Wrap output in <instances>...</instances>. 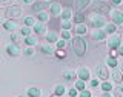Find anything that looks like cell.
<instances>
[{
    "instance_id": "obj_11",
    "label": "cell",
    "mask_w": 123,
    "mask_h": 97,
    "mask_svg": "<svg viewBox=\"0 0 123 97\" xmlns=\"http://www.w3.org/2000/svg\"><path fill=\"white\" fill-rule=\"evenodd\" d=\"M3 28H5L6 31H14L15 28H17V22H14V20H6L5 23H3Z\"/></svg>"
},
{
    "instance_id": "obj_33",
    "label": "cell",
    "mask_w": 123,
    "mask_h": 97,
    "mask_svg": "<svg viewBox=\"0 0 123 97\" xmlns=\"http://www.w3.org/2000/svg\"><path fill=\"white\" fill-rule=\"evenodd\" d=\"M25 25H26V26L34 25V19H32V17H26V19H25Z\"/></svg>"
},
{
    "instance_id": "obj_24",
    "label": "cell",
    "mask_w": 123,
    "mask_h": 97,
    "mask_svg": "<svg viewBox=\"0 0 123 97\" xmlns=\"http://www.w3.org/2000/svg\"><path fill=\"white\" fill-rule=\"evenodd\" d=\"M62 17H63L65 20H68V19L71 17V9H69V8H66V9H65L63 13H62Z\"/></svg>"
},
{
    "instance_id": "obj_22",
    "label": "cell",
    "mask_w": 123,
    "mask_h": 97,
    "mask_svg": "<svg viewBox=\"0 0 123 97\" xmlns=\"http://www.w3.org/2000/svg\"><path fill=\"white\" fill-rule=\"evenodd\" d=\"M37 17H38V20H40V22H46L49 19V15H48V13H38Z\"/></svg>"
},
{
    "instance_id": "obj_50",
    "label": "cell",
    "mask_w": 123,
    "mask_h": 97,
    "mask_svg": "<svg viewBox=\"0 0 123 97\" xmlns=\"http://www.w3.org/2000/svg\"><path fill=\"white\" fill-rule=\"evenodd\" d=\"M122 72H123V66H122Z\"/></svg>"
},
{
    "instance_id": "obj_7",
    "label": "cell",
    "mask_w": 123,
    "mask_h": 97,
    "mask_svg": "<svg viewBox=\"0 0 123 97\" xmlns=\"http://www.w3.org/2000/svg\"><path fill=\"white\" fill-rule=\"evenodd\" d=\"M97 76L100 77L102 80H108V77H109V72H108V69H106V66H103V65H98L97 66Z\"/></svg>"
},
{
    "instance_id": "obj_45",
    "label": "cell",
    "mask_w": 123,
    "mask_h": 97,
    "mask_svg": "<svg viewBox=\"0 0 123 97\" xmlns=\"http://www.w3.org/2000/svg\"><path fill=\"white\" fill-rule=\"evenodd\" d=\"M34 51H32V49H26V54H28V56H31V54H32Z\"/></svg>"
},
{
    "instance_id": "obj_16",
    "label": "cell",
    "mask_w": 123,
    "mask_h": 97,
    "mask_svg": "<svg viewBox=\"0 0 123 97\" xmlns=\"http://www.w3.org/2000/svg\"><path fill=\"white\" fill-rule=\"evenodd\" d=\"M48 5H49V3H45V2H37V3H34V5H32V9H34V11H42L43 8H46Z\"/></svg>"
},
{
    "instance_id": "obj_21",
    "label": "cell",
    "mask_w": 123,
    "mask_h": 97,
    "mask_svg": "<svg viewBox=\"0 0 123 97\" xmlns=\"http://www.w3.org/2000/svg\"><path fill=\"white\" fill-rule=\"evenodd\" d=\"M108 65H109L111 68H115L117 66V60H115V57H108Z\"/></svg>"
},
{
    "instance_id": "obj_12",
    "label": "cell",
    "mask_w": 123,
    "mask_h": 97,
    "mask_svg": "<svg viewBox=\"0 0 123 97\" xmlns=\"http://www.w3.org/2000/svg\"><path fill=\"white\" fill-rule=\"evenodd\" d=\"M85 19H86L85 13L79 11V13H75V15H74V23H75V25H80V23H83V22H85Z\"/></svg>"
},
{
    "instance_id": "obj_42",
    "label": "cell",
    "mask_w": 123,
    "mask_h": 97,
    "mask_svg": "<svg viewBox=\"0 0 123 97\" xmlns=\"http://www.w3.org/2000/svg\"><path fill=\"white\" fill-rule=\"evenodd\" d=\"M111 2H112L114 5H120V3H122V0H111Z\"/></svg>"
},
{
    "instance_id": "obj_40",
    "label": "cell",
    "mask_w": 123,
    "mask_h": 97,
    "mask_svg": "<svg viewBox=\"0 0 123 97\" xmlns=\"http://www.w3.org/2000/svg\"><path fill=\"white\" fill-rule=\"evenodd\" d=\"M91 86L97 88V86H98V80H91Z\"/></svg>"
},
{
    "instance_id": "obj_6",
    "label": "cell",
    "mask_w": 123,
    "mask_h": 97,
    "mask_svg": "<svg viewBox=\"0 0 123 97\" xmlns=\"http://www.w3.org/2000/svg\"><path fill=\"white\" fill-rule=\"evenodd\" d=\"M111 19H112L114 23H117V25H122V23H123V13H122V11H118V9L111 11Z\"/></svg>"
},
{
    "instance_id": "obj_28",
    "label": "cell",
    "mask_w": 123,
    "mask_h": 97,
    "mask_svg": "<svg viewBox=\"0 0 123 97\" xmlns=\"http://www.w3.org/2000/svg\"><path fill=\"white\" fill-rule=\"evenodd\" d=\"M63 92H65V86L59 85V86L55 88V94H57V96H63Z\"/></svg>"
},
{
    "instance_id": "obj_36",
    "label": "cell",
    "mask_w": 123,
    "mask_h": 97,
    "mask_svg": "<svg viewBox=\"0 0 123 97\" xmlns=\"http://www.w3.org/2000/svg\"><path fill=\"white\" fill-rule=\"evenodd\" d=\"M62 26H63L65 29H69V28H71L72 25H71V22H69V20H65V22H63V25H62Z\"/></svg>"
},
{
    "instance_id": "obj_26",
    "label": "cell",
    "mask_w": 123,
    "mask_h": 97,
    "mask_svg": "<svg viewBox=\"0 0 123 97\" xmlns=\"http://www.w3.org/2000/svg\"><path fill=\"white\" fill-rule=\"evenodd\" d=\"M114 96H115V97H123V90H122L120 86H117V88L114 90Z\"/></svg>"
},
{
    "instance_id": "obj_2",
    "label": "cell",
    "mask_w": 123,
    "mask_h": 97,
    "mask_svg": "<svg viewBox=\"0 0 123 97\" xmlns=\"http://www.w3.org/2000/svg\"><path fill=\"white\" fill-rule=\"evenodd\" d=\"M105 17L103 15H98V14H92L91 15V25L94 26L95 29H100L102 26H105Z\"/></svg>"
},
{
    "instance_id": "obj_48",
    "label": "cell",
    "mask_w": 123,
    "mask_h": 97,
    "mask_svg": "<svg viewBox=\"0 0 123 97\" xmlns=\"http://www.w3.org/2000/svg\"><path fill=\"white\" fill-rule=\"evenodd\" d=\"M40 2H45V3H49V0H40Z\"/></svg>"
},
{
    "instance_id": "obj_27",
    "label": "cell",
    "mask_w": 123,
    "mask_h": 97,
    "mask_svg": "<svg viewBox=\"0 0 123 97\" xmlns=\"http://www.w3.org/2000/svg\"><path fill=\"white\" fill-rule=\"evenodd\" d=\"M75 77V72H72V71H66L65 72V79L66 80H71V79H74Z\"/></svg>"
},
{
    "instance_id": "obj_34",
    "label": "cell",
    "mask_w": 123,
    "mask_h": 97,
    "mask_svg": "<svg viewBox=\"0 0 123 97\" xmlns=\"http://www.w3.org/2000/svg\"><path fill=\"white\" fill-rule=\"evenodd\" d=\"M22 34H23V36H26V37H28L29 34H31V29H29V26H25V28L22 29Z\"/></svg>"
},
{
    "instance_id": "obj_43",
    "label": "cell",
    "mask_w": 123,
    "mask_h": 97,
    "mask_svg": "<svg viewBox=\"0 0 123 97\" xmlns=\"http://www.w3.org/2000/svg\"><path fill=\"white\" fill-rule=\"evenodd\" d=\"M11 40H12V42H17V36H15V34H12V36H11Z\"/></svg>"
},
{
    "instance_id": "obj_29",
    "label": "cell",
    "mask_w": 123,
    "mask_h": 97,
    "mask_svg": "<svg viewBox=\"0 0 123 97\" xmlns=\"http://www.w3.org/2000/svg\"><path fill=\"white\" fill-rule=\"evenodd\" d=\"M106 32H109V34H114L115 32V25H106Z\"/></svg>"
},
{
    "instance_id": "obj_30",
    "label": "cell",
    "mask_w": 123,
    "mask_h": 97,
    "mask_svg": "<svg viewBox=\"0 0 123 97\" xmlns=\"http://www.w3.org/2000/svg\"><path fill=\"white\" fill-rule=\"evenodd\" d=\"M55 56L59 57V59H65L66 57V52L63 51V49H57V52H55Z\"/></svg>"
},
{
    "instance_id": "obj_35",
    "label": "cell",
    "mask_w": 123,
    "mask_h": 97,
    "mask_svg": "<svg viewBox=\"0 0 123 97\" xmlns=\"http://www.w3.org/2000/svg\"><path fill=\"white\" fill-rule=\"evenodd\" d=\"M65 42H66L65 39H62V40H59V42H57V48H59V49H63V48H65Z\"/></svg>"
},
{
    "instance_id": "obj_8",
    "label": "cell",
    "mask_w": 123,
    "mask_h": 97,
    "mask_svg": "<svg viewBox=\"0 0 123 97\" xmlns=\"http://www.w3.org/2000/svg\"><path fill=\"white\" fill-rule=\"evenodd\" d=\"M49 13H51L52 15H59L62 13V8H60V3H57V2H54L49 5Z\"/></svg>"
},
{
    "instance_id": "obj_23",
    "label": "cell",
    "mask_w": 123,
    "mask_h": 97,
    "mask_svg": "<svg viewBox=\"0 0 123 97\" xmlns=\"http://www.w3.org/2000/svg\"><path fill=\"white\" fill-rule=\"evenodd\" d=\"M75 32L77 34H86V26H85V25H79L75 28Z\"/></svg>"
},
{
    "instance_id": "obj_49",
    "label": "cell",
    "mask_w": 123,
    "mask_h": 97,
    "mask_svg": "<svg viewBox=\"0 0 123 97\" xmlns=\"http://www.w3.org/2000/svg\"><path fill=\"white\" fill-rule=\"evenodd\" d=\"M52 97H60V96H57V94H54V96H52Z\"/></svg>"
},
{
    "instance_id": "obj_41",
    "label": "cell",
    "mask_w": 123,
    "mask_h": 97,
    "mask_svg": "<svg viewBox=\"0 0 123 97\" xmlns=\"http://www.w3.org/2000/svg\"><path fill=\"white\" fill-rule=\"evenodd\" d=\"M117 52L120 54V56H123V46H118V48H117Z\"/></svg>"
},
{
    "instance_id": "obj_32",
    "label": "cell",
    "mask_w": 123,
    "mask_h": 97,
    "mask_svg": "<svg viewBox=\"0 0 123 97\" xmlns=\"http://www.w3.org/2000/svg\"><path fill=\"white\" fill-rule=\"evenodd\" d=\"M102 90H103V91H108V92H109V91H111V85L108 83V82H103V83H102Z\"/></svg>"
},
{
    "instance_id": "obj_44",
    "label": "cell",
    "mask_w": 123,
    "mask_h": 97,
    "mask_svg": "<svg viewBox=\"0 0 123 97\" xmlns=\"http://www.w3.org/2000/svg\"><path fill=\"white\" fill-rule=\"evenodd\" d=\"M102 97H111V94H109L108 91H105V92H103V96H102Z\"/></svg>"
},
{
    "instance_id": "obj_1",
    "label": "cell",
    "mask_w": 123,
    "mask_h": 97,
    "mask_svg": "<svg viewBox=\"0 0 123 97\" xmlns=\"http://www.w3.org/2000/svg\"><path fill=\"white\" fill-rule=\"evenodd\" d=\"M72 49L79 57H82L86 54V42H85L83 37H74L72 40Z\"/></svg>"
},
{
    "instance_id": "obj_37",
    "label": "cell",
    "mask_w": 123,
    "mask_h": 97,
    "mask_svg": "<svg viewBox=\"0 0 123 97\" xmlns=\"http://www.w3.org/2000/svg\"><path fill=\"white\" fill-rule=\"evenodd\" d=\"M77 91H79L77 88H72V90L69 91V97H77Z\"/></svg>"
},
{
    "instance_id": "obj_47",
    "label": "cell",
    "mask_w": 123,
    "mask_h": 97,
    "mask_svg": "<svg viewBox=\"0 0 123 97\" xmlns=\"http://www.w3.org/2000/svg\"><path fill=\"white\" fill-rule=\"evenodd\" d=\"M0 2H2V3H6V2H9V0H0Z\"/></svg>"
},
{
    "instance_id": "obj_38",
    "label": "cell",
    "mask_w": 123,
    "mask_h": 97,
    "mask_svg": "<svg viewBox=\"0 0 123 97\" xmlns=\"http://www.w3.org/2000/svg\"><path fill=\"white\" fill-rule=\"evenodd\" d=\"M69 37H71V36H69V32H68V31L66 29H65L63 31V32H62V39H65V40H68V39Z\"/></svg>"
},
{
    "instance_id": "obj_9",
    "label": "cell",
    "mask_w": 123,
    "mask_h": 97,
    "mask_svg": "<svg viewBox=\"0 0 123 97\" xmlns=\"http://www.w3.org/2000/svg\"><path fill=\"white\" fill-rule=\"evenodd\" d=\"M6 52L9 54V56H18L20 54V49H18V46L17 45H8L6 46Z\"/></svg>"
},
{
    "instance_id": "obj_14",
    "label": "cell",
    "mask_w": 123,
    "mask_h": 97,
    "mask_svg": "<svg viewBox=\"0 0 123 97\" xmlns=\"http://www.w3.org/2000/svg\"><path fill=\"white\" fill-rule=\"evenodd\" d=\"M89 2L91 0H75V8L79 11H82L83 8H86L88 5H89Z\"/></svg>"
},
{
    "instance_id": "obj_25",
    "label": "cell",
    "mask_w": 123,
    "mask_h": 97,
    "mask_svg": "<svg viewBox=\"0 0 123 97\" xmlns=\"http://www.w3.org/2000/svg\"><path fill=\"white\" fill-rule=\"evenodd\" d=\"M75 88H77L79 91H83V90H85V80H79V82L75 83Z\"/></svg>"
},
{
    "instance_id": "obj_20",
    "label": "cell",
    "mask_w": 123,
    "mask_h": 97,
    "mask_svg": "<svg viewBox=\"0 0 123 97\" xmlns=\"http://www.w3.org/2000/svg\"><path fill=\"white\" fill-rule=\"evenodd\" d=\"M36 42H37V40H36V37H29V36H28V37H25V43H26V45H29V46L36 45Z\"/></svg>"
},
{
    "instance_id": "obj_19",
    "label": "cell",
    "mask_w": 123,
    "mask_h": 97,
    "mask_svg": "<svg viewBox=\"0 0 123 97\" xmlns=\"http://www.w3.org/2000/svg\"><path fill=\"white\" fill-rule=\"evenodd\" d=\"M34 32L38 34V36H40V34H45V26L43 25H36L34 26Z\"/></svg>"
},
{
    "instance_id": "obj_13",
    "label": "cell",
    "mask_w": 123,
    "mask_h": 97,
    "mask_svg": "<svg viewBox=\"0 0 123 97\" xmlns=\"http://www.w3.org/2000/svg\"><path fill=\"white\" fill-rule=\"evenodd\" d=\"M105 37H106V32H103L102 29H94V32H92V39L94 40H103Z\"/></svg>"
},
{
    "instance_id": "obj_15",
    "label": "cell",
    "mask_w": 123,
    "mask_h": 97,
    "mask_svg": "<svg viewBox=\"0 0 123 97\" xmlns=\"http://www.w3.org/2000/svg\"><path fill=\"white\" fill-rule=\"evenodd\" d=\"M46 42H48V43H54V42H57V32H55V31H49V32L46 34Z\"/></svg>"
},
{
    "instance_id": "obj_4",
    "label": "cell",
    "mask_w": 123,
    "mask_h": 97,
    "mask_svg": "<svg viewBox=\"0 0 123 97\" xmlns=\"http://www.w3.org/2000/svg\"><path fill=\"white\" fill-rule=\"evenodd\" d=\"M92 9H94V11H98V13H102V14H108V13L111 14V8L108 6L106 3H103V2L94 3V5H92Z\"/></svg>"
},
{
    "instance_id": "obj_39",
    "label": "cell",
    "mask_w": 123,
    "mask_h": 97,
    "mask_svg": "<svg viewBox=\"0 0 123 97\" xmlns=\"http://www.w3.org/2000/svg\"><path fill=\"white\" fill-rule=\"evenodd\" d=\"M80 97H91V92L89 91H82V92H80Z\"/></svg>"
},
{
    "instance_id": "obj_5",
    "label": "cell",
    "mask_w": 123,
    "mask_h": 97,
    "mask_svg": "<svg viewBox=\"0 0 123 97\" xmlns=\"http://www.w3.org/2000/svg\"><path fill=\"white\" fill-rule=\"evenodd\" d=\"M108 46H109V49H117L118 46H120V34L111 36L109 42H108Z\"/></svg>"
},
{
    "instance_id": "obj_10",
    "label": "cell",
    "mask_w": 123,
    "mask_h": 97,
    "mask_svg": "<svg viewBox=\"0 0 123 97\" xmlns=\"http://www.w3.org/2000/svg\"><path fill=\"white\" fill-rule=\"evenodd\" d=\"M77 76L80 77V80H88L89 79V71L82 66V68H79V71H77Z\"/></svg>"
},
{
    "instance_id": "obj_31",
    "label": "cell",
    "mask_w": 123,
    "mask_h": 97,
    "mask_svg": "<svg viewBox=\"0 0 123 97\" xmlns=\"http://www.w3.org/2000/svg\"><path fill=\"white\" fill-rule=\"evenodd\" d=\"M42 51H43L45 54H51L52 52V48H51V46H48V45H45V46H42Z\"/></svg>"
},
{
    "instance_id": "obj_18",
    "label": "cell",
    "mask_w": 123,
    "mask_h": 97,
    "mask_svg": "<svg viewBox=\"0 0 123 97\" xmlns=\"http://www.w3.org/2000/svg\"><path fill=\"white\" fill-rule=\"evenodd\" d=\"M112 79H114L115 83H120V82H122V71H114Z\"/></svg>"
},
{
    "instance_id": "obj_46",
    "label": "cell",
    "mask_w": 123,
    "mask_h": 97,
    "mask_svg": "<svg viewBox=\"0 0 123 97\" xmlns=\"http://www.w3.org/2000/svg\"><path fill=\"white\" fill-rule=\"evenodd\" d=\"M23 2H25V3H32L34 0H23Z\"/></svg>"
},
{
    "instance_id": "obj_3",
    "label": "cell",
    "mask_w": 123,
    "mask_h": 97,
    "mask_svg": "<svg viewBox=\"0 0 123 97\" xmlns=\"http://www.w3.org/2000/svg\"><path fill=\"white\" fill-rule=\"evenodd\" d=\"M22 13V9H20V6H17V5H14V6H8L6 8V11H5V17L9 20V19H12V17H18Z\"/></svg>"
},
{
    "instance_id": "obj_17",
    "label": "cell",
    "mask_w": 123,
    "mask_h": 97,
    "mask_svg": "<svg viewBox=\"0 0 123 97\" xmlns=\"http://www.w3.org/2000/svg\"><path fill=\"white\" fill-rule=\"evenodd\" d=\"M28 96L29 97H40V90H38V88H29Z\"/></svg>"
}]
</instances>
